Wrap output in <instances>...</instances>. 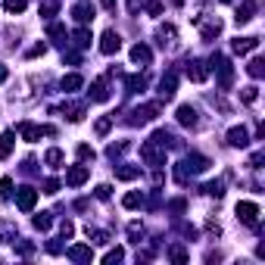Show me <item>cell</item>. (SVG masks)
<instances>
[{"instance_id": "6da1fadb", "label": "cell", "mask_w": 265, "mask_h": 265, "mask_svg": "<svg viewBox=\"0 0 265 265\" xmlns=\"http://www.w3.org/2000/svg\"><path fill=\"white\" fill-rule=\"evenodd\" d=\"M156 116H159V103H147V106L131 109V119H128V122H131V125H147V122H153Z\"/></svg>"}, {"instance_id": "7a4b0ae2", "label": "cell", "mask_w": 265, "mask_h": 265, "mask_svg": "<svg viewBox=\"0 0 265 265\" xmlns=\"http://www.w3.org/2000/svg\"><path fill=\"white\" fill-rule=\"evenodd\" d=\"M237 218H241L243 225H256V221H259V206L250 203V200H241L237 203Z\"/></svg>"}, {"instance_id": "3957f363", "label": "cell", "mask_w": 265, "mask_h": 265, "mask_svg": "<svg viewBox=\"0 0 265 265\" xmlns=\"http://www.w3.org/2000/svg\"><path fill=\"white\" fill-rule=\"evenodd\" d=\"M38 203V191L35 187H19V193H16V206H19L22 212H31Z\"/></svg>"}, {"instance_id": "277c9868", "label": "cell", "mask_w": 265, "mask_h": 265, "mask_svg": "<svg viewBox=\"0 0 265 265\" xmlns=\"http://www.w3.org/2000/svg\"><path fill=\"white\" fill-rule=\"evenodd\" d=\"M91 178V166H72L69 172H66V184H72V187H81L84 181Z\"/></svg>"}, {"instance_id": "5b68a950", "label": "cell", "mask_w": 265, "mask_h": 265, "mask_svg": "<svg viewBox=\"0 0 265 265\" xmlns=\"http://www.w3.org/2000/svg\"><path fill=\"white\" fill-rule=\"evenodd\" d=\"M19 134L28 144H35V141H41V134H53V128H38V125H31V122H22L19 125Z\"/></svg>"}, {"instance_id": "8992f818", "label": "cell", "mask_w": 265, "mask_h": 265, "mask_svg": "<svg viewBox=\"0 0 265 265\" xmlns=\"http://www.w3.org/2000/svg\"><path fill=\"white\" fill-rule=\"evenodd\" d=\"M119 47H122V38H119L113 28L103 31V38H100V50H103L106 56H113V53H119Z\"/></svg>"}, {"instance_id": "52a82bcc", "label": "cell", "mask_w": 265, "mask_h": 265, "mask_svg": "<svg viewBox=\"0 0 265 265\" xmlns=\"http://www.w3.org/2000/svg\"><path fill=\"white\" fill-rule=\"evenodd\" d=\"M141 156L147 159L150 166H156V169L162 166V162H166V153H159V150H156V144H153V141H150V144H144V147H141Z\"/></svg>"}, {"instance_id": "ba28073f", "label": "cell", "mask_w": 265, "mask_h": 265, "mask_svg": "<svg viewBox=\"0 0 265 265\" xmlns=\"http://www.w3.org/2000/svg\"><path fill=\"white\" fill-rule=\"evenodd\" d=\"M228 144L231 147H250V131L241 125V128H231L228 131Z\"/></svg>"}, {"instance_id": "9c48e42d", "label": "cell", "mask_w": 265, "mask_h": 265, "mask_svg": "<svg viewBox=\"0 0 265 265\" xmlns=\"http://www.w3.org/2000/svg\"><path fill=\"white\" fill-rule=\"evenodd\" d=\"M181 166L187 169V172H206V169H209V159L200 156V153H191V156H187Z\"/></svg>"}, {"instance_id": "30bf717a", "label": "cell", "mask_w": 265, "mask_h": 265, "mask_svg": "<svg viewBox=\"0 0 265 265\" xmlns=\"http://www.w3.org/2000/svg\"><path fill=\"white\" fill-rule=\"evenodd\" d=\"M66 256H69L72 262H91L94 259V253H91V246H84V243H75L66 250Z\"/></svg>"}, {"instance_id": "8fae6325", "label": "cell", "mask_w": 265, "mask_h": 265, "mask_svg": "<svg viewBox=\"0 0 265 265\" xmlns=\"http://www.w3.org/2000/svg\"><path fill=\"white\" fill-rule=\"evenodd\" d=\"M175 88H178V78H175V72H169V75H162V81H159V94L162 97H175Z\"/></svg>"}, {"instance_id": "7c38bea8", "label": "cell", "mask_w": 265, "mask_h": 265, "mask_svg": "<svg viewBox=\"0 0 265 265\" xmlns=\"http://www.w3.org/2000/svg\"><path fill=\"white\" fill-rule=\"evenodd\" d=\"M253 13H256V3H253V0H243V3L237 6V16H234V22H237V25L250 22V19H253Z\"/></svg>"}, {"instance_id": "4fadbf2b", "label": "cell", "mask_w": 265, "mask_h": 265, "mask_svg": "<svg viewBox=\"0 0 265 265\" xmlns=\"http://www.w3.org/2000/svg\"><path fill=\"white\" fill-rule=\"evenodd\" d=\"M150 59H153V53H150V47H147V44H134V47H131V63L147 66Z\"/></svg>"}, {"instance_id": "5bb4252c", "label": "cell", "mask_w": 265, "mask_h": 265, "mask_svg": "<svg viewBox=\"0 0 265 265\" xmlns=\"http://www.w3.org/2000/svg\"><path fill=\"white\" fill-rule=\"evenodd\" d=\"M256 47H259V38H237L234 44H231L234 53H250V50H256Z\"/></svg>"}, {"instance_id": "9a60e30c", "label": "cell", "mask_w": 265, "mask_h": 265, "mask_svg": "<svg viewBox=\"0 0 265 265\" xmlns=\"http://www.w3.org/2000/svg\"><path fill=\"white\" fill-rule=\"evenodd\" d=\"M187 78H191V81H203V78H206V66H203L200 59H191V63H187Z\"/></svg>"}, {"instance_id": "2e32d148", "label": "cell", "mask_w": 265, "mask_h": 265, "mask_svg": "<svg viewBox=\"0 0 265 265\" xmlns=\"http://www.w3.org/2000/svg\"><path fill=\"white\" fill-rule=\"evenodd\" d=\"M178 122H181V125H187V128H193L196 125V109L193 106H178Z\"/></svg>"}, {"instance_id": "e0dca14e", "label": "cell", "mask_w": 265, "mask_h": 265, "mask_svg": "<svg viewBox=\"0 0 265 265\" xmlns=\"http://www.w3.org/2000/svg\"><path fill=\"white\" fill-rule=\"evenodd\" d=\"M13 144H16L13 131H3V134H0V159H6V156L13 153Z\"/></svg>"}, {"instance_id": "ac0fdd59", "label": "cell", "mask_w": 265, "mask_h": 265, "mask_svg": "<svg viewBox=\"0 0 265 265\" xmlns=\"http://www.w3.org/2000/svg\"><path fill=\"white\" fill-rule=\"evenodd\" d=\"M72 16H75V22L88 25V22L94 19V10H91V6H84V3H78V6H75V10H72Z\"/></svg>"}, {"instance_id": "d6986e66", "label": "cell", "mask_w": 265, "mask_h": 265, "mask_svg": "<svg viewBox=\"0 0 265 265\" xmlns=\"http://www.w3.org/2000/svg\"><path fill=\"white\" fill-rule=\"evenodd\" d=\"M91 97L97 100V103H103V100H109V91H106V81L100 78V81H94V88H91Z\"/></svg>"}, {"instance_id": "ffe728a7", "label": "cell", "mask_w": 265, "mask_h": 265, "mask_svg": "<svg viewBox=\"0 0 265 265\" xmlns=\"http://www.w3.org/2000/svg\"><path fill=\"white\" fill-rule=\"evenodd\" d=\"M138 175H141V169H134V166H122V169H116V178H119V181H134Z\"/></svg>"}, {"instance_id": "44dd1931", "label": "cell", "mask_w": 265, "mask_h": 265, "mask_svg": "<svg viewBox=\"0 0 265 265\" xmlns=\"http://www.w3.org/2000/svg\"><path fill=\"white\" fill-rule=\"evenodd\" d=\"M91 41H94V38H91L88 28H78V31L72 35V44H75V47H91Z\"/></svg>"}, {"instance_id": "7402d4cb", "label": "cell", "mask_w": 265, "mask_h": 265, "mask_svg": "<svg viewBox=\"0 0 265 265\" xmlns=\"http://www.w3.org/2000/svg\"><path fill=\"white\" fill-rule=\"evenodd\" d=\"M81 84H84L81 75H66V78H63V91H66V94H72V91H78Z\"/></svg>"}, {"instance_id": "603a6c76", "label": "cell", "mask_w": 265, "mask_h": 265, "mask_svg": "<svg viewBox=\"0 0 265 265\" xmlns=\"http://www.w3.org/2000/svg\"><path fill=\"white\" fill-rule=\"evenodd\" d=\"M141 203H144V196H141L138 191H131V193H125V200H122V206H125V209H138V206H141Z\"/></svg>"}, {"instance_id": "cb8c5ba5", "label": "cell", "mask_w": 265, "mask_h": 265, "mask_svg": "<svg viewBox=\"0 0 265 265\" xmlns=\"http://www.w3.org/2000/svg\"><path fill=\"white\" fill-rule=\"evenodd\" d=\"M44 159H47V166L59 169V166H63V159H66V156H63V150H47V156H44Z\"/></svg>"}, {"instance_id": "d4e9b609", "label": "cell", "mask_w": 265, "mask_h": 265, "mask_svg": "<svg viewBox=\"0 0 265 265\" xmlns=\"http://www.w3.org/2000/svg\"><path fill=\"white\" fill-rule=\"evenodd\" d=\"M50 225H53L50 212H41V216H35V228H38V231H50Z\"/></svg>"}, {"instance_id": "484cf974", "label": "cell", "mask_w": 265, "mask_h": 265, "mask_svg": "<svg viewBox=\"0 0 265 265\" xmlns=\"http://www.w3.org/2000/svg\"><path fill=\"white\" fill-rule=\"evenodd\" d=\"M246 72H250V75H253V78H262V72H265V63H262V59H259V56H256V59H253V63H250V66H246Z\"/></svg>"}, {"instance_id": "4316f807", "label": "cell", "mask_w": 265, "mask_h": 265, "mask_svg": "<svg viewBox=\"0 0 265 265\" xmlns=\"http://www.w3.org/2000/svg\"><path fill=\"white\" fill-rule=\"evenodd\" d=\"M147 88V78H144V75H131V78H128V91H144Z\"/></svg>"}, {"instance_id": "83f0119b", "label": "cell", "mask_w": 265, "mask_h": 265, "mask_svg": "<svg viewBox=\"0 0 265 265\" xmlns=\"http://www.w3.org/2000/svg\"><path fill=\"white\" fill-rule=\"evenodd\" d=\"M3 10H6V13H13V16H19V13L25 10V0H6Z\"/></svg>"}, {"instance_id": "f1b7e54d", "label": "cell", "mask_w": 265, "mask_h": 265, "mask_svg": "<svg viewBox=\"0 0 265 265\" xmlns=\"http://www.w3.org/2000/svg\"><path fill=\"white\" fill-rule=\"evenodd\" d=\"M47 35L53 38L56 44H66V41H63V38H66V28H63V25H50V31H47Z\"/></svg>"}, {"instance_id": "f546056e", "label": "cell", "mask_w": 265, "mask_h": 265, "mask_svg": "<svg viewBox=\"0 0 265 265\" xmlns=\"http://www.w3.org/2000/svg\"><path fill=\"white\" fill-rule=\"evenodd\" d=\"M125 259V250H119V246H116V250H109L106 256H103V262L106 265H113V262H122Z\"/></svg>"}, {"instance_id": "4dcf8cb0", "label": "cell", "mask_w": 265, "mask_h": 265, "mask_svg": "<svg viewBox=\"0 0 265 265\" xmlns=\"http://www.w3.org/2000/svg\"><path fill=\"white\" fill-rule=\"evenodd\" d=\"M221 31V22L216 19V22H209V25H203V38H216Z\"/></svg>"}, {"instance_id": "1f68e13d", "label": "cell", "mask_w": 265, "mask_h": 265, "mask_svg": "<svg viewBox=\"0 0 265 265\" xmlns=\"http://www.w3.org/2000/svg\"><path fill=\"white\" fill-rule=\"evenodd\" d=\"M56 10H59L56 0H44V3H41V16H47V19H50V16H53Z\"/></svg>"}, {"instance_id": "d6a6232c", "label": "cell", "mask_w": 265, "mask_h": 265, "mask_svg": "<svg viewBox=\"0 0 265 265\" xmlns=\"http://www.w3.org/2000/svg\"><path fill=\"white\" fill-rule=\"evenodd\" d=\"M10 193H13V181L10 178H0V200H10Z\"/></svg>"}, {"instance_id": "836d02e7", "label": "cell", "mask_w": 265, "mask_h": 265, "mask_svg": "<svg viewBox=\"0 0 265 265\" xmlns=\"http://www.w3.org/2000/svg\"><path fill=\"white\" fill-rule=\"evenodd\" d=\"M159 38H162V44H175V28H172V25L159 28Z\"/></svg>"}, {"instance_id": "e575fe53", "label": "cell", "mask_w": 265, "mask_h": 265, "mask_svg": "<svg viewBox=\"0 0 265 265\" xmlns=\"http://www.w3.org/2000/svg\"><path fill=\"white\" fill-rule=\"evenodd\" d=\"M206 193L209 196H221V193H225V184H221V181H209L206 184Z\"/></svg>"}, {"instance_id": "d590c367", "label": "cell", "mask_w": 265, "mask_h": 265, "mask_svg": "<svg viewBox=\"0 0 265 265\" xmlns=\"http://www.w3.org/2000/svg\"><path fill=\"white\" fill-rule=\"evenodd\" d=\"M66 116H69V122H81V119H84V106H69V113H66Z\"/></svg>"}, {"instance_id": "8d00e7d4", "label": "cell", "mask_w": 265, "mask_h": 265, "mask_svg": "<svg viewBox=\"0 0 265 265\" xmlns=\"http://www.w3.org/2000/svg\"><path fill=\"white\" fill-rule=\"evenodd\" d=\"M109 128H113V119L109 116H103V119H97V134H106Z\"/></svg>"}, {"instance_id": "74e56055", "label": "cell", "mask_w": 265, "mask_h": 265, "mask_svg": "<svg viewBox=\"0 0 265 265\" xmlns=\"http://www.w3.org/2000/svg\"><path fill=\"white\" fill-rule=\"evenodd\" d=\"M94 193H97V200H109V193H113V187H109V184H100V187H97V191H94Z\"/></svg>"}, {"instance_id": "f35d334b", "label": "cell", "mask_w": 265, "mask_h": 265, "mask_svg": "<svg viewBox=\"0 0 265 265\" xmlns=\"http://www.w3.org/2000/svg\"><path fill=\"white\" fill-rule=\"evenodd\" d=\"M256 97H259L256 88H243V103H256Z\"/></svg>"}, {"instance_id": "ab89813d", "label": "cell", "mask_w": 265, "mask_h": 265, "mask_svg": "<svg viewBox=\"0 0 265 265\" xmlns=\"http://www.w3.org/2000/svg\"><path fill=\"white\" fill-rule=\"evenodd\" d=\"M59 191V181H56V178H47V181H44V193H56Z\"/></svg>"}, {"instance_id": "60d3db41", "label": "cell", "mask_w": 265, "mask_h": 265, "mask_svg": "<svg viewBox=\"0 0 265 265\" xmlns=\"http://www.w3.org/2000/svg\"><path fill=\"white\" fill-rule=\"evenodd\" d=\"M78 159H94V150L88 147V144H81V147H78Z\"/></svg>"}, {"instance_id": "b9f144b4", "label": "cell", "mask_w": 265, "mask_h": 265, "mask_svg": "<svg viewBox=\"0 0 265 265\" xmlns=\"http://www.w3.org/2000/svg\"><path fill=\"white\" fill-rule=\"evenodd\" d=\"M147 13H150V16H159V13H162V3H159V0H153V3H147Z\"/></svg>"}, {"instance_id": "7bdbcfd3", "label": "cell", "mask_w": 265, "mask_h": 265, "mask_svg": "<svg viewBox=\"0 0 265 265\" xmlns=\"http://www.w3.org/2000/svg\"><path fill=\"white\" fill-rule=\"evenodd\" d=\"M44 53H47V47H44V44H35V47L28 50V56H44Z\"/></svg>"}, {"instance_id": "ee69618b", "label": "cell", "mask_w": 265, "mask_h": 265, "mask_svg": "<svg viewBox=\"0 0 265 265\" xmlns=\"http://www.w3.org/2000/svg\"><path fill=\"white\" fill-rule=\"evenodd\" d=\"M59 231H63V237H72L75 234V225H72V221H63V228H59Z\"/></svg>"}, {"instance_id": "f6af8a7d", "label": "cell", "mask_w": 265, "mask_h": 265, "mask_svg": "<svg viewBox=\"0 0 265 265\" xmlns=\"http://www.w3.org/2000/svg\"><path fill=\"white\" fill-rule=\"evenodd\" d=\"M172 259H175V262H184V259H187V253L181 250V246H175V250H172Z\"/></svg>"}, {"instance_id": "bcb514c9", "label": "cell", "mask_w": 265, "mask_h": 265, "mask_svg": "<svg viewBox=\"0 0 265 265\" xmlns=\"http://www.w3.org/2000/svg\"><path fill=\"white\" fill-rule=\"evenodd\" d=\"M47 250H50V253H53V256H59V253H63V243H56V241H50V243H47Z\"/></svg>"}, {"instance_id": "7dc6e473", "label": "cell", "mask_w": 265, "mask_h": 265, "mask_svg": "<svg viewBox=\"0 0 265 265\" xmlns=\"http://www.w3.org/2000/svg\"><path fill=\"white\" fill-rule=\"evenodd\" d=\"M6 75H10V72H6V66H0V84L6 81Z\"/></svg>"}, {"instance_id": "c3c4849f", "label": "cell", "mask_w": 265, "mask_h": 265, "mask_svg": "<svg viewBox=\"0 0 265 265\" xmlns=\"http://www.w3.org/2000/svg\"><path fill=\"white\" fill-rule=\"evenodd\" d=\"M103 6L106 10H116V0H103Z\"/></svg>"}, {"instance_id": "681fc988", "label": "cell", "mask_w": 265, "mask_h": 265, "mask_svg": "<svg viewBox=\"0 0 265 265\" xmlns=\"http://www.w3.org/2000/svg\"><path fill=\"white\" fill-rule=\"evenodd\" d=\"M172 3H175V6H181V3H184V0H172Z\"/></svg>"}, {"instance_id": "f907efd6", "label": "cell", "mask_w": 265, "mask_h": 265, "mask_svg": "<svg viewBox=\"0 0 265 265\" xmlns=\"http://www.w3.org/2000/svg\"><path fill=\"white\" fill-rule=\"evenodd\" d=\"M221 3H231V0H221Z\"/></svg>"}]
</instances>
